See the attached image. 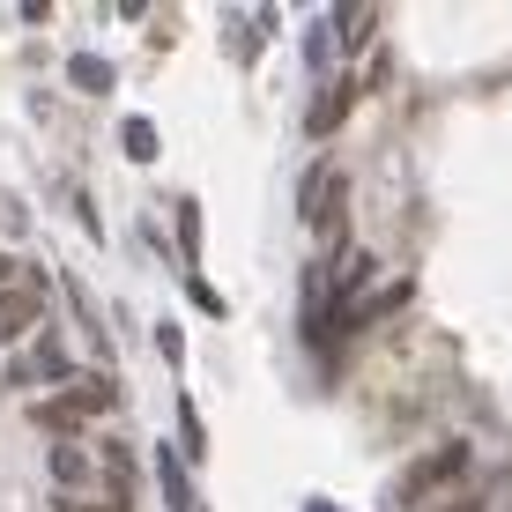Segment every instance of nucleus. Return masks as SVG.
I'll return each mask as SVG.
<instances>
[{
  "instance_id": "f257e3e1",
  "label": "nucleus",
  "mask_w": 512,
  "mask_h": 512,
  "mask_svg": "<svg viewBox=\"0 0 512 512\" xmlns=\"http://www.w3.org/2000/svg\"><path fill=\"white\" fill-rule=\"evenodd\" d=\"M112 401H119V386L104 379V372H75V379L60 386V394H52V401H38L30 416H38L45 431H60V438H67V431H82L90 416H104Z\"/></svg>"
},
{
  "instance_id": "f03ea898",
  "label": "nucleus",
  "mask_w": 512,
  "mask_h": 512,
  "mask_svg": "<svg viewBox=\"0 0 512 512\" xmlns=\"http://www.w3.org/2000/svg\"><path fill=\"white\" fill-rule=\"evenodd\" d=\"M468 475V446H438V453H423V461L394 483V505H431V490H446V483H461Z\"/></svg>"
},
{
  "instance_id": "7ed1b4c3",
  "label": "nucleus",
  "mask_w": 512,
  "mask_h": 512,
  "mask_svg": "<svg viewBox=\"0 0 512 512\" xmlns=\"http://www.w3.org/2000/svg\"><path fill=\"white\" fill-rule=\"evenodd\" d=\"M45 320V275L23 260V275H15V290H0V349H15L30 327Z\"/></svg>"
},
{
  "instance_id": "20e7f679",
  "label": "nucleus",
  "mask_w": 512,
  "mask_h": 512,
  "mask_svg": "<svg viewBox=\"0 0 512 512\" xmlns=\"http://www.w3.org/2000/svg\"><path fill=\"white\" fill-rule=\"evenodd\" d=\"M97 453L90 446H82V438H60V446H52V483H60L67 490V498H75V490H82V498H90V490H97Z\"/></svg>"
},
{
  "instance_id": "39448f33",
  "label": "nucleus",
  "mask_w": 512,
  "mask_h": 512,
  "mask_svg": "<svg viewBox=\"0 0 512 512\" xmlns=\"http://www.w3.org/2000/svg\"><path fill=\"white\" fill-rule=\"evenodd\" d=\"M67 386V379H75V357H67V349L60 342H38V349H30V357H15V386Z\"/></svg>"
},
{
  "instance_id": "423d86ee",
  "label": "nucleus",
  "mask_w": 512,
  "mask_h": 512,
  "mask_svg": "<svg viewBox=\"0 0 512 512\" xmlns=\"http://www.w3.org/2000/svg\"><path fill=\"white\" fill-rule=\"evenodd\" d=\"M349 104H357V90H349V82H327V90H320V104L305 112V134H312V141H320V134H334V127L349 119Z\"/></svg>"
},
{
  "instance_id": "0eeeda50",
  "label": "nucleus",
  "mask_w": 512,
  "mask_h": 512,
  "mask_svg": "<svg viewBox=\"0 0 512 512\" xmlns=\"http://www.w3.org/2000/svg\"><path fill=\"white\" fill-rule=\"evenodd\" d=\"M156 483H164V505H171V512H201V505H193V483H186V461H179V453H156Z\"/></svg>"
},
{
  "instance_id": "6e6552de",
  "label": "nucleus",
  "mask_w": 512,
  "mask_h": 512,
  "mask_svg": "<svg viewBox=\"0 0 512 512\" xmlns=\"http://www.w3.org/2000/svg\"><path fill=\"white\" fill-rule=\"evenodd\" d=\"M67 82H75V90H90V97H104V90H112V60L75 52V60H67Z\"/></svg>"
},
{
  "instance_id": "1a4fd4ad",
  "label": "nucleus",
  "mask_w": 512,
  "mask_h": 512,
  "mask_svg": "<svg viewBox=\"0 0 512 512\" xmlns=\"http://www.w3.org/2000/svg\"><path fill=\"white\" fill-rule=\"evenodd\" d=\"M379 23V15L372 8H334V23H327V38H342V45H357L364 38V30H372ZM342 45H334V52H342Z\"/></svg>"
},
{
  "instance_id": "9d476101",
  "label": "nucleus",
  "mask_w": 512,
  "mask_h": 512,
  "mask_svg": "<svg viewBox=\"0 0 512 512\" xmlns=\"http://www.w3.org/2000/svg\"><path fill=\"white\" fill-rule=\"evenodd\" d=\"M119 149H127L134 164H156V127L149 119H127V127H119Z\"/></svg>"
},
{
  "instance_id": "9b49d317",
  "label": "nucleus",
  "mask_w": 512,
  "mask_h": 512,
  "mask_svg": "<svg viewBox=\"0 0 512 512\" xmlns=\"http://www.w3.org/2000/svg\"><path fill=\"white\" fill-rule=\"evenodd\" d=\"M179 245L201 253V201H179Z\"/></svg>"
},
{
  "instance_id": "f8f14e48",
  "label": "nucleus",
  "mask_w": 512,
  "mask_h": 512,
  "mask_svg": "<svg viewBox=\"0 0 512 512\" xmlns=\"http://www.w3.org/2000/svg\"><path fill=\"white\" fill-rule=\"evenodd\" d=\"M179 438H186V461H201V453H208V431H201V416H193V409H179Z\"/></svg>"
},
{
  "instance_id": "ddd939ff",
  "label": "nucleus",
  "mask_w": 512,
  "mask_h": 512,
  "mask_svg": "<svg viewBox=\"0 0 512 512\" xmlns=\"http://www.w3.org/2000/svg\"><path fill=\"white\" fill-rule=\"evenodd\" d=\"M416 512H483V490H461V498H431V505H416Z\"/></svg>"
},
{
  "instance_id": "4468645a",
  "label": "nucleus",
  "mask_w": 512,
  "mask_h": 512,
  "mask_svg": "<svg viewBox=\"0 0 512 512\" xmlns=\"http://www.w3.org/2000/svg\"><path fill=\"white\" fill-rule=\"evenodd\" d=\"M186 297H193V305H201V312H208V320H223V297H216V290H208V282H201V275H186Z\"/></svg>"
},
{
  "instance_id": "2eb2a0df",
  "label": "nucleus",
  "mask_w": 512,
  "mask_h": 512,
  "mask_svg": "<svg viewBox=\"0 0 512 512\" xmlns=\"http://www.w3.org/2000/svg\"><path fill=\"white\" fill-rule=\"evenodd\" d=\"M15 275H23V260H15V253H0V290H15Z\"/></svg>"
},
{
  "instance_id": "dca6fc26",
  "label": "nucleus",
  "mask_w": 512,
  "mask_h": 512,
  "mask_svg": "<svg viewBox=\"0 0 512 512\" xmlns=\"http://www.w3.org/2000/svg\"><path fill=\"white\" fill-rule=\"evenodd\" d=\"M60 512H112V505H97V498H60Z\"/></svg>"
},
{
  "instance_id": "f3484780",
  "label": "nucleus",
  "mask_w": 512,
  "mask_h": 512,
  "mask_svg": "<svg viewBox=\"0 0 512 512\" xmlns=\"http://www.w3.org/2000/svg\"><path fill=\"white\" fill-rule=\"evenodd\" d=\"M305 512H334V505H320V498H312V505H305Z\"/></svg>"
}]
</instances>
